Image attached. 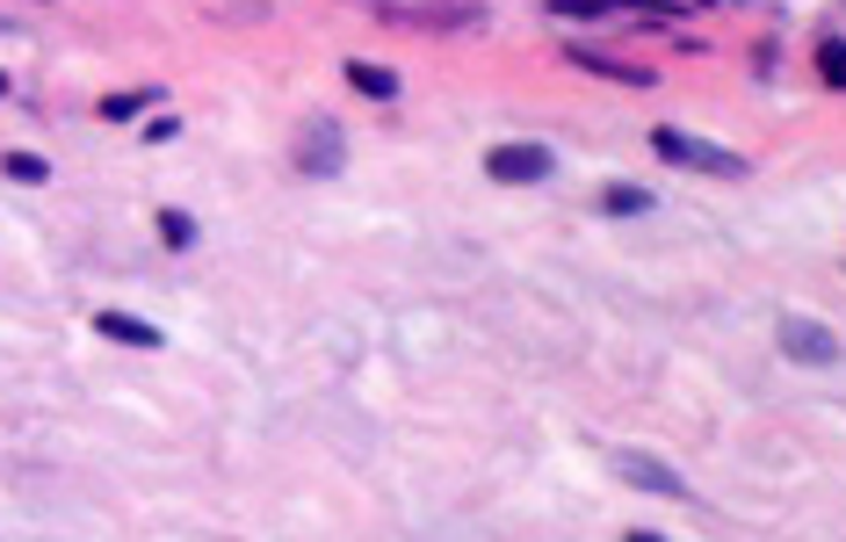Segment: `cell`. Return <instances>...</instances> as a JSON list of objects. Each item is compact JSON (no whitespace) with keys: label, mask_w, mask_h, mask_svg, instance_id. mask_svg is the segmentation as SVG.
I'll use <instances>...</instances> for the list:
<instances>
[{"label":"cell","mask_w":846,"mask_h":542,"mask_svg":"<svg viewBox=\"0 0 846 542\" xmlns=\"http://www.w3.org/2000/svg\"><path fill=\"white\" fill-rule=\"evenodd\" d=\"M652 153L666 159V167H694V174H716V181H738V174H745L738 153L694 138V131H674V123H658V131H652Z\"/></svg>","instance_id":"obj_1"},{"label":"cell","mask_w":846,"mask_h":542,"mask_svg":"<svg viewBox=\"0 0 846 542\" xmlns=\"http://www.w3.org/2000/svg\"><path fill=\"white\" fill-rule=\"evenodd\" d=\"M485 174L507 181V189H528V181L557 174V153L550 145H492V153H485Z\"/></svg>","instance_id":"obj_2"},{"label":"cell","mask_w":846,"mask_h":542,"mask_svg":"<svg viewBox=\"0 0 846 542\" xmlns=\"http://www.w3.org/2000/svg\"><path fill=\"white\" fill-rule=\"evenodd\" d=\"M341 123L333 116H311L304 138H297V174H341Z\"/></svg>","instance_id":"obj_3"},{"label":"cell","mask_w":846,"mask_h":542,"mask_svg":"<svg viewBox=\"0 0 846 542\" xmlns=\"http://www.w3.org/2000/svg\"><path fill=\"white\" fill-rule=\"evenodd\" d=\"M781 348H789L795 362H832V354H839V332L817 326V318H781Z\"/></svg>","instance_id":"obj_4"},{"label":"cell","mask_w":846,"mask_h":542,"mask_svg":"<svg viewBox=\"0 0 846 542\" xmlns=\"http://www.w3.org/2000/svg\"><path fill=\"white\" fill-rule=\"evenodd\" d=\"M615 471H622V485H644V492H666V499H688V477L666 471L658 455H630V449H622V455H615Z\"/></svg>","instance_id":"obj_5"},{"label":"cell","mask_w":846,"mask_h":542,"mask_svg":"<svg viewBox=\"0 0 846 542\" xmlns=\"http://www.w3.org/2000/svg\"><path fill=\"white\" fill-rule=\"evenodd\" d=\"M94 332H102V340H123V348H167L159 326H145V318H131V312H94Z\"/></svg>","instance_id":"obj_6"},{"label":"cell","mask_w":846,"mask_h":542,"mask_svg":"<svg viewBox=\"0 0 846 542\" xmlns=\"http://www.w3.org/2000/svg\"><path fill=\"white\" fill-rule=\"evenodd\" d=\"M579 72H601V80H630V88H652L658 72L652 66H630V58H608V52H571Z\"/></svg>","instance_id":"obj_7"},{"label":"cell","mask_w":846,"mask_h":542,"mask_svg":"<svg viewBox=\"0 0 846 542\" xmlns=\"http://www.w3.org/2000/svg\"><path fill=\"white\" fill-rule=\"evenodd\" d=\"M347 88L369 94V102H398V72H391V66H369V58H355V66H347Z\"/></svg>","instance_id":"obj_8"},{"label":"cell","mask_w":846,"mask_h":542,"mask_svg":"<svg viewBox=\"0 0 846 542\" xmlns=\"http://www.w3.org/2000/svg\"><path fill=\"white\" fill-rule=\"evenodd\" d=\"M601 211H615V217H644V211H652V189H630V181H615V189H601Z\"/></svg>","instance_id":"obj_9"},{"label":"cell","mask_w":846,"mask_h":542,"mask_svg":"<svg viewBox=\"0 0 846 542\" xmlns=\"http://www.w3.org/2000/svg\"><path fill=\"white\" fill-rule=\"evenodd\" d=\"M153 102H159L153 88H123V94H102V116L123 123V116H138V109H153Z\"/></svg>","instance_id":"obj_10"},{"label":"cell","mask_w":846,"mask_h":542,"mask_svg":"<svg viewBox=\"0 0 846 542\" xmlns=\"http://www.w3.org/2000/svg\"><path fill=\"white\" fill-rule=\"evenodd\" d=\"M0 174L22 181V189H36V181H52V167H44L36 153H8V159H0Z\"/></svg>","instance_id":"obj_11"},{"label":"cell","mask_w":846,"mask_h":542,"mask_svg":"<svg viewBox=\"0 0 846 542\" xmlns=\"http://www.w3.org/2000/svg\"><path fill=\"white\" fill-rule=\"evenodd\" d=\"M817 72H825L832 88H846V44H839V36H825V44H817Z\"/></svg>","instance_id":"obj_12"},{"label":"cell","mask_w":846,"mask_h":542,"mask_svg":"<svg viewBox=\"0 0 846 542\" xmlns=\"http://www.w3.org/2000/svg\"><path fill=\"white\" fill-rule=\"evenodd\" d=\"M196 239V217L189 211H159V246H189Z\"/></svg>","instance_id":"obj_13"},{"label":"cell","mask_w":846,"mask_h":542,"mask_svg":"<svg viewBox=\"0 0 846 542\" xmlns=\"http://www.w3.org/2000/svg\"><path fill=\"white\" fill-rule=\"evenodd\" d=\"M702 8H731V0H702Z\"/></svg>","instance_id":"obj_14"},{"label":"cell","mask_w":846,"mask_h":542,"mask_svg":"<svg viewBox=\"0 0 846 542\" xmlns=\"http://www.w3.org/2000/svg\"><path fill=\"white\" fill-rule=\"evenodd\" d=\"M0 94H8V80H0Z\"/></svg>","instance_id":"obj_15"}]
</instances>
